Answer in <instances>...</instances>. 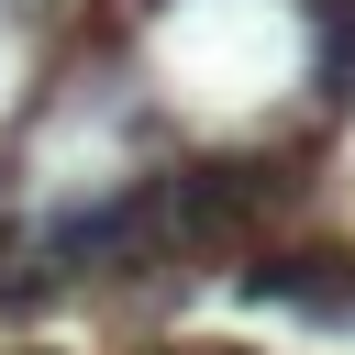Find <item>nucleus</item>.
Returning <instances> with one entry per match:
<instances>
[{"instance_id":"nucleus-1","label":"nucleus","mask_w":355,"mask_h":355,"mask_svg":"<svg viewBox=\"0 0 355 355\" xmlns=\"http://www.w3.org/2000/svg\"><path fill=\"white\" fill-rule=\"evenodd\" d=\"M277 200H300V166H288V155H200V166L166 178V222H178V244H222V233L266 222Z\"/></svg>"},{"instance_id":"nucleus-2","label":"nucleus","mask_w":355,"mask_h":355,"mask_svg":"<svg viewBox=\"0 0 355 355\" xmlns=\"http://www.w3.org/2000/svg\"><path fill=\"white\" fill-rule=\"evenodd\" d=\"M244 300H266V311H311V322H355V255H333V244L255 255V266H244Z\"/></svg>"},{"instance_id":"nucleus-3","label":"nucleus","mask_w":355,"mask_h":355,"mask_svg":"<svg viewBox=\"0 0 355 355\" xmlns=\"http://www.w3.org/2000/svg\"><path fill=\"white\" fill-rule=\"evenodd\" d=\"M311 89H322L333 111L355 100V0H322V11H311Z\"/></svg>"}]
</instances>
